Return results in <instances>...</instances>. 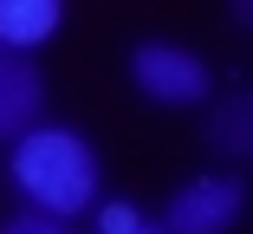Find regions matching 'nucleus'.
Segmentation results:
<instances>
[{"label":"nucleus","mask_w":253,"mask_h":234,"mask_svg":"<svg viewBox=\"0 0 253 234\" xmlns=\"http://www.w3.org/2000/svg\"><path fill=\"white\" fill-rule=\"evenodd\" d=\"M149 215L136 208V202H124V195H104V202H97L91 208V234H136Z\"/></svg>","instance_id":"7"},{"label":"nucleus","mask_w":253,"mask_h":234,"mask_svg":"<svg viewBox=\"0 0 253 234\" xmlns=\"http://www.w3.org/2000/svg\"><path fill=\"white\" fill-rule=\"evenodd\" d=\"M136 234H163V228H156V215H149V221H143V228H136Z\"/></svg>","instance_id":"10"},{"label":"nucleus","mask_w":253,"mask_h":234,"mask_svg":"<svg viewBox=\"0 0 253 234\" xmlns=\"http://www.w3.org/2000/svg\"><path fill=\"white\" fill-rule=\"evenodd\" d=\"M240 215H247V182L234 169H201L169 189L156 228L163 234H234Z\"/></svg>","instance_id":"3"},{"label":"nucleus","mask_w":253,"mask_h":234,"mask_svg":"<svg viewBox=\"0 0 253 234\" xmlns=\"http://www.w3.org/2000/svg\"><path fill=\"white\" fill-rule=\"evenodd\" d=\"M7 189L26 215H52V221H91V208L104 202V163L97 143L72 124L45 117L26 130L20 143H7Z\"/></svg>","instance_id":"1"},{"label":"nucleus","mask_w":253,"mask_h":234,"mask_svg":"<svg viewBox=\"0 0 253 234\" xmlns=\"http://www.w3.org/2000/svg\"><path fill=\"white\" fill-rule=\"evenodd\" d=\"M208 143L227 150V156H253V85L234 91V98L208 117Z\"/></svg>","instance_id":"6"},{"label":"nucleus","mask_w":253,"mask_h":234,"mask_svg":"<svg viewBox=\"0 0 253 234\" xmlns=\"http://www.w3.org/2000/svg\"><path fill=\"white\" fill-rule=\"evenodd\" d=\"M130 85L149 104H163V111H195V104H208L214 72H208V59H201L188 39H163L156 33V39L130 46Z\"/></svg>","instance_id":"2"},{"label":"nucleus","mask_w":253,"mask_h":234,"mask_svg":"<svg viewBox=\"0 0 253 234\" xmlns=\"http://www.w3.org/2000/svg\"><path fill=\"white\" fill-rule=\"evenodd\" d=\"M234 26H240V33H253V0H234Z\"/></svg>","instance_id":"9"},{"label":"nucleus","mask_w":253,"mask_h":234,"mask_svg":"<svg viewBox=\"0 0 253 234\" xmlns=\"http://www.w3.org/2000/svg\"><path fill=\"white\" fill-rule=\"evenodd\" d=\"M45 124V72L39 59H0V143H20Z\"/></svg>","instance_id":"4"},{"label":"nucleus","mask_w":253,"mask_h":234,"mask_svg":"<svg viewBox=\"0 0 253 234\" xmlns=\"http://www.w3.org/2000/svg\"><path fill=\"white\" fill-rule=\"evenodd\" d=\"M65 26V0H0V52L33 59L39 46H52Z\"/></svg>","instance_id":"5"},{"label":"nucleus","mask_w":253,"mask_h":234,"mask_svg":"<svg viewBox=\"0 0 253 234\" xmlns=\"http://www.w3.org/2000/svg\"><path fill=\"white\" fill-rule=\"evenodd\" d=\"M0 234H72V228H65V221H52V215H26V208H20Z\"/></svg>","instance_id":"8"},{"label":"nucleus","mask_w":253,"mask_h":234,"mask_svg":"<svg viewBox=\"0 0 253 234\" xmlns=\"http://www.w3.org/2000/svg\"><path fill=\"white\" fill-rule=\"evenodd\" d=\"M0 59H7V52H0Z\"/></svg>","instance_id":"11"}]
</instances>
